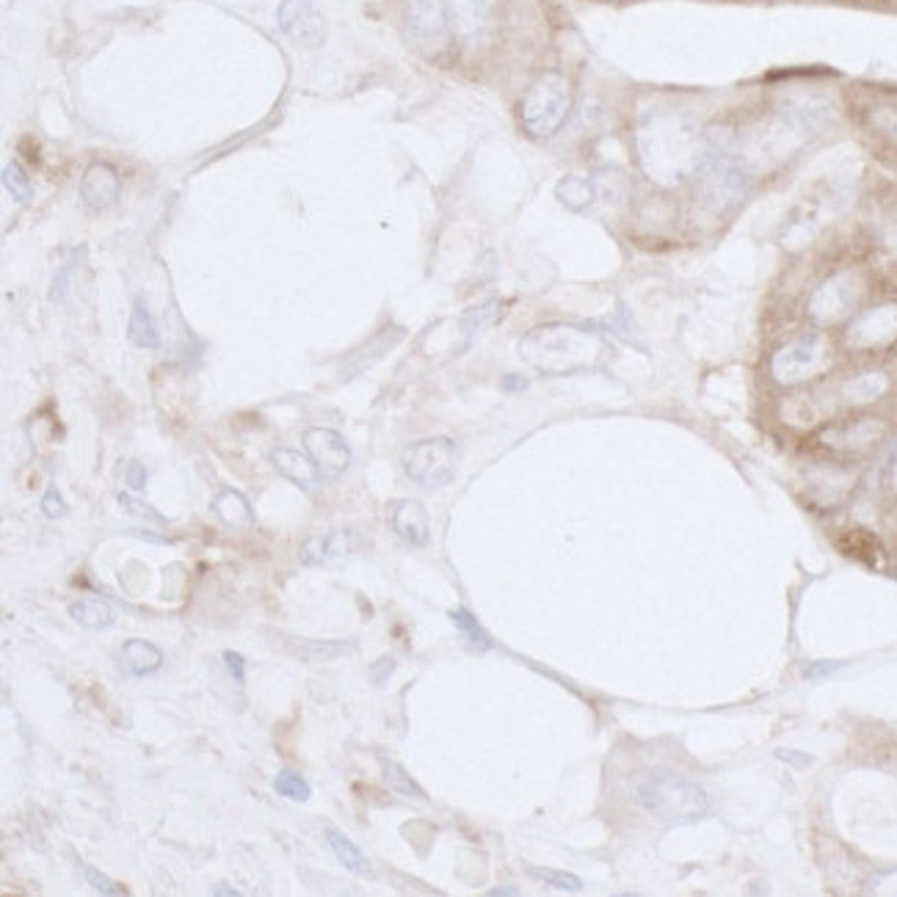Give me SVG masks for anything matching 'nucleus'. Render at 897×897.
I'll use <instances>...</instances> for the list:
<instances>
[{"label":"nucleus","instance_id":"412c9836","mask_svg":"<svg viewBox=\"0 0 897 897\" xmlns=\"http://www.w3.org/2000/svg\"><path fill=\"white\" fill-rule=\"evenodd\" d=\"M326 842H329V848L332 853L337 856V862L345 864V870H351L354 875H362V878H370L373 875V867H370L368 856L359 851L354 842L345 837L343 831H337V828H326Z\"/></svg>","mask_w":897,"mask_h":897},{"label":"nucleus","instance_id":"6ab92c4d","mask_svg":"<svg viewBox=\"0 0 897 897\" xmlns=\"http://www.w3.org/2000/svg\"><path fill=\"white\" fill-rule=\"evenodd\" d=\"M69 619L78 621L81 627H89V630H103V627H111L116 621V610L105 599L81 597L69 605Z\"/></svg>","mask_w":897,"mask_h":897},{"label":"nucleus","instance_id":"bb28decb","mask_svg":"<svg viewBox=\"0 0 897 897\" xmlns=\"http://www.w3.org/2000/svg\"><path fill=\"white\" fill-rule=\"evenodd\" d=\"M450 619H453V624L459 627L461 635L467 638V644H470V649H475V652H486V649L492 646V641H489V635L483 633L481 624L472 619L470 610H464V608L450 610Z\"/></svg>","mask_w":897,"mask_h":897},{"label":"nucleus","instance_id":"c756f323","mask_svg":"<svg viewBox=\"0 0 897 897\" xmlns=\"http://www.w3.org/2000/svg\"><path fill=\"white\" fill-rule=\"evenodd\" d=\"M3 185H6V191L12 194L14 202L25 205V202L31 199V183H28V177H25L20 163H9V166L3 169Z\"/></svg>","mask_w":897,"mask_h":897},{"label":"nucleus","instance_id":"6e6552de","mask_svg":"<svg viewBox=\"0 0 897 897\" xmlns=\"http://www.w3.org/2000/svg\"><path fill=\"white\" fill-rule=\"evenodd\" d=\"M406 34L423 56H439L450 45V20L445 0H409L403 14Z\"/></svg>","mask_w":897,"mask_h":897},{"label":"nucleus","instance_id":"5701e85b","mask_svg":"<svg viewBox=\"0 0 897 897\" xmlns=\"http://www.w3.org/2000/svg\"><path fill=\"white\" fill-rule=\"evenodd\" d=\"M840 547L845 550V555H851V558H859L864 564H878V558H881V544L875 539L873 533H867V530H851V533H845L840 539Z\"/></svg>","mask_w":897,"mask_h":897},{"label":"nucleus","instance_id":"39448f33","mask_svg":"<svg viewBox=\"0 0 897 897\" xmlns=\"http://www.w3.org/2000/svg\"><path fill=\"white\" fill-rule=\"evenodd\" d=\"M401 464L403 472H406L417 486L437 489V486L450 483V478L456 475L459 448H456L453 439L445 437L423 439V442H414V445H409V448L403 450Z\"/></svg>","mask_w":897,"mask_h":897},{"label":"nucleus","instance_id":"f03ea898","mask_svg":"<svg viewBox=\"0 0 897 897\" xmlns=\"http://www.w3.org/2000/svg\"><path fill=\"white\" fill-rule=\"evenodd\" d=\"M605 354H608V345L602 343V337L588 329H580V326H569V323L539 326L525 334L519 343V357L525 359L530 368L550 373V376H566V373L594 368Z\"/></svg>","mask_w":897,"mask_h":897},{"label":"nucleus","instance_id":"f257e3e1","mask_svg":"<svg viewBox=\"0 0 897 897\" xmlns=\"http://www.w3.org/2000/svg\"><path fill=\"white\" fill-rule=\"evenodd\" d=\"M644 172L663 185L682 183L704 163V138L679 119H655L638 136Z\"/></svg>","mask_w":897,"mask_h":897},{"label":"nucleus","instance_id":"ddd939ff","mask_svg":"<svg viewBox=\"0 0 897 897\" xmlns=\"http://www.w3.org/2000/svg\"><path fill=\"white\" fill-rule=\"evenodd\" d=\"M122 191L119 174L111 163H92L81 177V199L92 210H108L116 205Z\"/></svg>","mask_w":897,"mask_h":897},{"label":"nucleus","instance_id":"2eb2a0df","mask_svg":"<svg viewBox=\"0 0 897 897\" xmlns=\"http://www.w3.org/2000/svg\"><path fill=\"white\" fill-rule=\"evenodd\" d=\"M271 464H274V470L282 475V478H288L290 483H296L299 489L304 492H312V489H318L321 486V470H318V464L310 459V456H301L299 450H290V448H276L271 450Z\"/></svg>","mask_w":897,"mask_h":897},{"label":"nucleus","instance_id":"f3484780","mask_svg":"<svg viewBox=\"0 0 897 897\" xmlns=\"http://www.w3.org/2000/svg\"><path fill=\"white\" fill-rule=\"evenodd\" d=\"M213 514L227 525V528H252L254 525V511L249 506V500L235 492V489H221L219 495L213 497Z\"/></svg>","mask_w":897,"mask_h":897},{"label":"nucleus","instance_id":"20e7f679","mask_svg":"<svg viewBox=\"0 0 897 897\" xmlns=\"http://www.w3.org/2000/svg\"><path fill=\"white\" fill-rule=\"evenodd\" d=\"M572 108V83L561 72H544L530 83L519 105L522 127L533 138H550L564 127Z\"/></svg>","mask_w":897,"mask_h":897},{"label":"nucleus","instance_id":"a878e982","mask_svg":"<svg viewBox=\"0 0 897 897\" xmlns=\"http://www.w3.org/2000/svg\"><path fill=\"white\" fill-rule=\"evenodd\" d=\"M271 787H274L276 795H282V798H288V801H310L312 798L310 782L296 771L276 773Z\"/></svg>","mask_w":897,"mask_h":897},{"label":"nucleus","instance_id":"f704fd0d","mask_svg":"<svg viewBox=\"0 0 897 897\" xmlns=\"http://www.w3.org/2000/svg\"><path fill=\"white\" fill-rule=\"evenodd\" d=\"M125 483L133 489V492H141V489L147 486V470H144L141 461H127Z\"/></svg>","mask_w":897,"mask_h":897},{"label":"nucleus","instance_id":"9b49d317","mask_svg":"<svg viewBox=\"0 0 897 897\" xmlns=\"http://www.w3.org/2000/svg\"><path fill=\"white\" fill-rule=\"evenodd\" d=\"M304 450L321 470L323 478H340L351 467V448L332 428H307L304 431Z\"/></svg>","mask_w":897,"mask_h":897},{"label":"nucleus","instance_id":"4c0bfd02","mask_svg":"<svg viewBox=\"0 0 897 897\" xmlns=\"http://www.w3.org/2000/svg\"><path fill=\"white\" fill-rule=\"evenodd\" d=\"M213 895H216V897H219V895L238 897V895H241V892H238V889H232V886H216V889H213Z\"/></svg>","mask_w":897,"mask_h":897},{"label":"nucleus","instance_id":"72a5a7b5","mask_svg":"<svg viewBox=\"0 0 897 897\" xmlns=\"http://www.w3.org/2000/svg\"><path fill=\"white\" fill-rule=\"evenodd\" d=\"M42 514H45L47 519H58L67 514V503H64V497H61V492H58L56 486H50L45 492V497H42Z\"/></svg>","mask_w":897,"mask_h":897},{"label":"nucleus","instance_id":"aec40b11","mask_svg":"<svg viewBox=\"0 0 897 897\" xmlns=\"http://www.w3.org/2000/svg\"><path fill=\"white\" fill-rule=\"evenodd\" d=\"M127 340L136 345V348H161L158 323H155L152 312L147 310V304L141 299L133 301L130 321H127Z\"/></svg>","mask_w":897,"mask_h":897},{"label":"nucleus","instance_id":"cd10ccee","mask_svg":"<svg viewBox=\"0 0 897 897\" xmlns=\"http://www.w3.org/2000/svg\"><path fill=\"white\" fill-rule=\"evenodd\" d=\"M878 437H881V423L867 420V423L851 426L848 431H840V437H837V442H834V445H840V448H848V450H862V448H867V445H873Z\"/></svg>","mask_w":897,"mask_h":897},{"label":"nucleus","instance_id":"0eeeda50","mask_svg":"<svg viewBox=\"0 0 897 897\" xmlns=\"http://www.w3.org/2000/svg\"><path fill=\"white\" fill-rule=\"evenodd\" d=\"M828 368H831V351H828L826 340L817 334H804L793 343H787L773 354L771 362L773 379L787 387L815 379Z\"/></svg>","mask_w":897,"mask_h":897},{"label":"nucleus","instance_id":"7ed1b4c3","mask_svg":"<svg viewBox=\"0 0 897 897\" xmlns=\"http://www.w3.org/2000/svg\"><path fill=\"white\" fill-rule=\"evenodd\" d=\"M635 804L666 826L693 823L710 812L707 793L696 782L671 771H649L633 787Z\"/></svg>","mask_w":897,"mask_h":897},{"label":"nucleus","instance_id":"e433bc0d","mask_svg":"<svg viewBox=\"0 0 897 897\" xmlns=\"http://www.w3.org/2000/svg\"><path fill=\"white\" fill-rule=\"evenodd\" d=\"M779 759L793 762V765H809V757H798V754H787V751H779Z\"/></svg>","mask_w":897,"mask_h":897},{"label":"nucleus","instance_id":"f8f14e48","mask_svg":"<svg viewBox=\"0 0 897 897\" xmlns=\"http://www.w3.org/2000/svg\"><path fill=\"white\" fill-rule=\"evenodd\" d=\"M897 340V304L873 307L859 315L848 329V343L853 348H884Z\"/></svg>","mask_w":897,"mask_h":897},{"label":"nucleus","instance_id":"2f4dec72","mask_svg":"<svg viewBox=\"0 0 897 897\" xmlns=\"http://www.w3.org/2000/svg\"><path fill=\"white\" fill-rule=\"evenodd\" d=\"M497 315H500V310H497V304L492 301V304H483V307H478V310L467 312V315L461 318V323H464L470 332H478V329L492 326V323L497 321Z\"/></svg>","mask_w":897,"mask_h":897},{"label":"nucleus","instance_id":"393cba45","mask_svg":"<svg viewBox=\"0 0 897 897\" xmlns=\"http://www.w3.org/2000/svg\"><path fill=\"white\" fill-rule=\"evenodd\" d=\"M384 782L395 795H403V798H414V801H428L426 790L420 784L414 782L409 773L403 771L398 762H384Z\"/></svg>","mask_w":897,"mask_h":897},{"label":"nucleus","instance_id":"4be33fe9","mask_svg":"<svg viewBox=\"0 0 897 897\" xmlns=\"http://www.w3.org/2000/svg\"><path fill=\"white\" fill-rule=\"evenodd\" d=\"M889 387L884 373H862L856 379L845 381L842 384V398L848 403H873L875 398H881Z\"/></svg>","mask_w":897,"mask_h":897},{"label":"nucleus","instance_id":"473e14b6","mask_svg":"<svg viewBox=\"0 0 897 897\" xmlns=\"http://www.w3.org/2000/svg\"><path fill=\"white\" fill-rule=\"evenodd\" d=\"M83 875H86V881L97 889V892H103V895H127L125 886L114 884L111 878H105L100 870H94L92 864H83Z\"/></svg>","mask_w":897,"mask_h":897},{"label":"nucleus","instance_id":"dca6fc26","mask_svg":"<svg viewBox=\"0 0 897 897\" xmlns=\"http://www.w3.org/2000/svg\"><path fill=\"white\" fill-rule=\"evenodd\" d=\"M390 528L395 536L409 541L412 547H423L428 541V514L417 500H395L390 506Z\"/></svg>","mask_w":897,"mask_h":897},{"label":"nucleus","instance_id":"b1692460","mask_svg":"<svg viewBox=\"0 0 897 897\" xmlns=\"http://www.w3.org/2000/svg\"><path fill=\"white\" fill-rule=\"evenodd\" d=\"M594 196H597V188L594 183H588L583 177H566L558 183V199L564 202L569 210H586L591 202H594Z\"/></svg>","mask_w":897,"mask_h":897},{"label":"nucleus","instance_id":"c9c22d12","mask_svg":"<svg viewBox=\"0 0 897 897\" xmlns=\"http://www.w3.org/2000/svg\"><path fill=\"white\" fill-rule=\"evenodd\" d=\"M224 663H227V668H230V674L232 677H235V682H246V660H243V655H238V652H224Z\"/></svg>","mask_w":897,"mask_h":897},{"label":"nucleus","instance_id":"ea45409f","mask_svg":"<svg viewBox=\"0 0 897 897\" xmlns=\"http://www.w3.org/2000/svg\"><path fill=\"white\" fill-rule=\"evenodd\" d=\"M895 478H897V459H895Z\"/></svg>","mask_w":897,"mask_h":897},{"label":"nucleus","instance_id":"7c9ffc66","mask_svg":"<svg viewBox=\"0 0 897 897\" xmlns=\"http://www.w3.org/2000/svg\"><path fill=\"white\" fill-rule=\"evenodd\" d=\"M116 500H119V506L125 508L127 514H133V517H141V519H150V522H155V525H166V517H163V514H158V511H155L150 503L138 500L136 495L119 492V495H116Z\"/></svg>","mask_w":897,"mask_h":897},{"label":"nucleus","instance_id":"c85d7f7f","mask_svg":"<svg viewBox=\"0 0 897 897\" xmlns=\"http://www.w3.org/2000/svg\"><path fill=\"white\" fill-rule=\"evenodd\" d=\"M528 875L539 878L541 884H550L555 889H564V892H580L583 889V881L572 873H564V870H550V867H528Z\"/></svg>","mask_w":897,"mask_h":897},{"label":"nucleus","instance_id":"a211bd4d","mask_svg":"<svg viewBox=\"0 0 897 897\" xmlns=\"http://www.w3.org/2000/svg\"><path fill=\"white\" fill-rule=\"evenodd\" d=\"M122 663L133 677H147L163 666V652L144 638H130L122 646Z\"/></svg>","mask_w":897,"mask_h":897},{"label":"nucleus","instance_id":"58836bf2","mask_svg":"<svg viewBox=\"0 0 897 897\" xmlns=\"http://www.w3.org/2000/svg\"><path fill=\"white\" fill-rule=\"evenodd\" d=\"M492 895H517V889H495Z\"/></svg>","mask_w":897,"mask_h":897},{"label":"nucleus","instance_id":"9d476101","mask_svg":"<svg viewBox=\"0 0 897 897\" xmlns=\"http://www.w3.org/2000/svg\"><path fill=\"white\" fill-rule=\"evenodd\" d=\"M276 23L290 42L301 47H318L326 36V23L315 0H282Z\"/></svg>","mask_w":897,"mask_h":897},{"label":"nucleus","instance_id":"1a4fd4ad","mask_svg":"<svg viewBox=\"0 0 897 897\" xmlns=\"http://www.w3.org/2000/svg\"><path fill=\"white\" fill-rule=\"evenodd\" d=\"M862 296V282L856 274H837L826 279L820 288L815 290V296L809 301V315L815 318L817 323H837L842 321L845 315H851V310L856 307V301Z\"/></svg>","mask_w":897,"mask_h":897},{"label":"nucleus","instance_id":"4468645a","mask_svg":"<svg viewBox=\"0 0 897 897\" xmlns=\"http://www.w3.org/2000/svg\"><path fill=\"white\" fill-rule=\"evenodd\" d=\"M354 547H357L354 530H329L323 536H310L301 544L299 561L301 566H321L326 561H332V558L354 552Z\"/></svg>","mask_w":897,"mask_h":897},{"label":"nucleus","instance_id":"423d86ee","mask_svg":"<svg viewBox=\"0 0 897 897\" xmlns=\"http://www.w3.org/2000/svg\"><path fill=\"white\" fill-rule=\"evenodd\" d=\"M448 6L450 34L467 50H483L492 45L500 28V3L497 0H445Z\"/></svg>","mask_w":897,"mask_h":897}]
</instances>
